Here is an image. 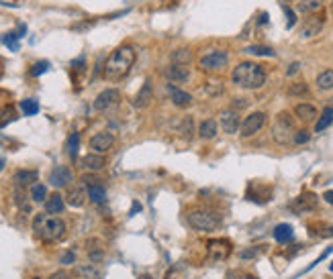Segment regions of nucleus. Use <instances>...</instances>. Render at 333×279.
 <instances>
[{
	"label": "nucleus",
	"mask_w": 333,
	"mask_h": 279,
	"mask_svg": "<svg viewBox=\"0 0 333 279\" xmlns=\"http://www.w3.org/2000/svg\"><path fill=\"white\" fill-rule=\"evenodd\" d=\"M166 92H168L170 100H172L176 106H180V108H186V106H190V102H192V96L188 94V92L180 90V88L174 86V84H168V86H166Z\"/></svg>",
	"instance_id": "obj_17"
},
{
	"label": "nucleus",
	"mask_w": 333,
	"mask_h": 279,
	"mask_svg": "<svg viewBox=\"0 0 333 279\" xmlns=\"http://www.w3.org/2000/svg\"><path fill=\"white\" fill-rule=\"evenodd\" d=\"M227 279H256V277L250 275V273H244V271H229Z\"/></svg>",
	"instance_id": "obj_44"
},
{
	"label": "nucleus",
	"mask_w": 333,
	"mask_h": 279,
	"mask_svg": "<svg viewBox=\"0 0 333 279\" xmlns=\"http://www.w3.org/2000/svg\"><path fill=\"white\" fill-rule=\"evenodd\" d=\"M119 102H121V92H119L117 88H108V90L100 92V94L96 96V100H94V110L102 112V110H108V108L117 106Z\"/></svg>",
	"instance_id": "obj_10"
},
{
	"label": "nucleus",
	"mask_w": 333,
	"mask_h": 279,
	"mask_svg": "<svg viewBox=\"0 0 333 279\" xmlns=\"http://www.w3.org/2000/svg\"><path fill=\"white\" fill-rule=\"evenodd\" d=\"M33 279H41V277H33Z\"/></svg>",
	"instance_id": "obj_55"
},
{
	"label": "nucleus",
	"mask_w": 333,
	"mask_h": 279,
	"mask_svg": "<svg viewBox=\"0 0 333 279\" xmlns=\"http://www.w3.org/2000/svg\"><path fill=\"white\" fill-rule=\"evenodd\" d=\"M72 181V171L70 167L66 165H55L49 173V183L53 185V188H66V185H70Z\"/></svg>",
	"instance_id": "obj_15"
},
{
	"label": "nucleus",
	"mask_w": 333,
	"mask_h": 279,
	"mask_svg": "<svg viewBox=\"0 0 333 279\" xmlns=\"http://www.w3.org/2000/svg\"><path fill=\"white\" fill-rule=\"evenodd\" d=\"M13 181L17 188H27V185H33V181H37V171L33 169H19L13 175Z\"/></svg>",
	"instance_id": "obj_20"
},
{
	"label": "nucleus",
	"mask_w": 333,
	"mask_h": 279,
	"mask_svg": "<svg viewBox=\"0 0 333 279\" xmlns=\"http://www.w3.org/2000/svg\"><path fill=\"white\" fill-rule=\"evenodd\" d=\"M135 59H137V53H135V49H133L131 45H121V47H117V49L110 53V57L106 59V64H104V78H106L108 82L123 80V78L131 72Z\"/></svg>",
	"instance_id": "obj_1"
},
{
	"label": "nucleus",
	"mask_w": 333,
	"mask_h": 279,
	"mask_svg": "<svg viewBox=\"0 0 333 279\" xmlns=\"http://www.w3.org/2000/svg\"><path fill=\"white\" fill-rule=\"evenodd\" d=\"M219 122H221L223 133H227V135H235L237 129H239V112H237L235 108H227V110L221 112Z\"/></svg>",
	"instance_id": "obj_16"
},
{
	"label": "nucleus",
	"mask_w": 333,
	"mask_h": 279,
	"mask_svg": "<svg viewBox=\"0 0 333 279\" xmlns=\"http://www.w3.org/2000/svg\"><path fill=\"white\" fill-rule=\"evenodd\" d=\"M329 271H333V261H331V265H329Z\"/></svg>",
	"instance_id": "obj_53"
},
{
	"label": "nucleus",
	"mask_w": 333,
	"mask_h": 279,
	"mask_svg": "<svg viewBox=\"0 0 333 279\" xmlns=\"http://www.w3.org/2000/svg\"><path fill=\"white\" fill-rule=\"evenodd\" d=\"M248 100L246 98H233V108H246Z\"/></svg>",
	"instance_id": "obj_49"
},
{
	"label": "nucleus",
	"mask_w": 333,
	"mask_h": 279,
	"mask_svg": "<svg viewBox=\"0 0 333 279\" xmlns=\"http://www.w3.org/2000/svg\"><path fill=\"white\" fill-rule=\"evenodd\" d=\"M260 253L258 246H250V249H244V251H239V259H244V261H250V259H256Z\"/></svg>",
	"instance_id": "obj_42"
},
{
	"label": "nucleus",
	"mask_w": 333,
	"mask_h": 279,
	"mask_svg": "<svg viewBox=\"0 0 333 279\" xmlns=\"http://www.w3.org/2000/svg\"><path fill=\"white\" fill-rule=\"evenodd\" d=\"M294 120L290 118L288 112H280L276 116V122H274V127H272V139H274L278 145H288L292 143L294 139Z\"/></svg>",
	"instance_id": "obj_5"
},
{
	"label": "nucleus",
	"mask_w": 333,
	"mask_h": 279,
	"mask_svg": "<svg viewBox=\"0 0 333 279\" xmlns=\"http://www.w3.org/2000/svg\"><path fill=\"white\" fill-rule=\"evenodd\" d=\"M317 196L313 194V192H302L292 204H290V210L294 212V214H307V212H311V210H315L317 208Z\"/></svg>",
	"instance_id": "obj_12"
},
{
	"label": "nucleus",
	"mask_w": 333,
	"mask_h": 279,
	"mask_svg": "<svg viewBox=\"0 0 333 279\" xmlns=\"http://www.w3.org/2000/svg\"><path fill=\"white\" fill-rule=\"evenodd\" d=\"M21 110H23V114H27V116H35V114L39 112V102L33 100V98H27V100L21 102Z\"/></svg>",
	"instance_id": "obj_35"
},
{
	"label": "nucleus",
	"mask_w": 333,
	"mask_h": 279,
	"mask_svg": "<svg viewBox=\"0 0 333 279\" xmlns=\"http://www.w3.org/2000/svg\"><path fill=\"white\" fill-rule=\"evenodd\" d=\"M288 94L290 96H307L309 94V86L305 82H296L288 88Z\"/></svg>",
	"instance_id": "obj_38"
},
{
	"label": "nucleus",
	"mask_w": 333,
	"mask_h": 279,
	"mask_svg": "<svg viewBox=\"0 0 333 279\" xmlns=\"http://www.w3.org/2000/svg\"><path fill=\"white\" fill-rule=\"evenodd\" d=\"M78 145H80V135L78 133H72L68 137V143H66V149H68V155L72 159H76V155H78Z\"/></svg>",
	"instance_id": "obj_36"
},
{
	"label": "nucleus",
	"mask_w": 333,
	"mask_h": 279,
	"mask_svg": "<svg viewBox=\"0 0 333 279\" xmlns=\"http://www.w3.org/2000/svg\"><path fill=\"white\" fill-rule=\"evenodd\" d=\"M190 61H192V53L188 49H176L172 53V64L176 66H190Z\"/></svg>",
	"instance_id": "obj_29"
},
{
	"label": "nucleus",
	"mask_w": 333,
	"mask_h": 279,
	"mask_svg": "<svg viewBox=\"0 0 333 279\" xmlns=\"http://www.w3.org/2000/svg\"><path fill=\"white\" fill-rule=\"evenodd\" d=\"M66 208V200L62 194H51L47 200H45V212L55 216V214H62Z\"/></svg>",
	"instance_id": "obj_21"
},
{
	"label": "nucleus",
	"mask_w": 333,
	"mask_h": 279,
	"mask_svg": "<svg viewBox=\"0 0 333 279\" xmlns=\"http://www.w3.org/2000/svg\"><path fill=\"white\" fill-rule=\"evenodd\" d=\"M231 251L233 246H231V240L227 238H210L206 242V253L210 261H223L231 255Z\"/></svg>",
	"instance_id": "obj_8"
},
{
	"label": "nucleus",
	"mask_w": 333,
	"mask_h": 279,
	"mask_svg": "<svg viewBox=\"0 0 333 279\" xmlns=\"http://www.w3.org/2000/svg\"><path fill=\"white\" fill-rule=\"evenodd\" d=\"M333 125V106H327L323 112H321V116H319V120H317V125H315V131L317 133H323L327 127H331Z\"/></svg>",
	"instance_id": "obj_27"
},
{
	"label": "nucleus",
	"mask_w": 333,
	"mask_h": 279,
	"mask_svg": "<svg viewBox=\"0 0 333 279\" xmlns=\"http://www.w3.org/2000/svg\"><path fill=\"white\" fill-rule=\"evenodd\" d=\"M115 143H117V139L108 131H100V133H96L92 139H90V147L94 149V153H100V155L110 151L115 147Z\"/></svg>",
	"instance_id": "obj_13"
},
{
	"label": "nucleus",
	"mask_w": 333,
	"mask_h": 279,
	"mask_svg": "<svg viewBox=\"0 0 333 279\" xmlns=\"http://www.w3.org/2000/svg\"><path fill=\"white\" fill-rule=\"evenodd\" d=\"M76 273H78L82 279H98V277H100V271H98L92 263H88V265H78V267H76Z\"/></svg>",
	"instance_id": "obj_30"
},
{
	"label": "nucleus",
	"mask_w": 333,
	"mask_h": 279,
	"mask_svg": "<svg viewBox=\"0 0 333 279\" xmlns=\"http://www.w3.org/2000/svg\"><path fill=\"white\" fill-rule=\"evenodd\" d=\"M309 139H311V133H309L307 129H300V131H296V133H294L292 143H294V145H305Z\"/></svg>",
	"instance_id": "obj_41"
},
{
	"label": "nucleus",
	"mask_w": 333,
	"mask_h": 279,
	"mask_svg": "<svg viewBox=\"0 0 333 279\" xmlns=\"http://www.w3.org/2000/svg\"><path fill=\"white\" fill-rule=\"evenodd\" d=\"M139 210H141V204H139V202H135V204H133V208H131V212H129V216H135Z\"/></svg>",
	"instance_id": "obj_51"
},
{
	"label": "nucleus",
	"mask_w": 333,
	"mask_h": 279,
	"mask_svg": "<svg viewBox=\"0 0 333 279\" xmlns=\"http://www.w3.org/2000/svg\"><path fill=\"white\" fill-rule=\"evenodd\" d=\"M164 76H166V80L170 84H184V82L190 80V68L188 66H176V64H172V66H168L164 70Z\"/></svg>",
	"instance_id": "obj_14"
},
{
	"label": "nucleus",
	"mask_w": 333,
	"mask_h": 279,
	"mask_svg": "<svg viewBox=\"0 0 333 279\" xmlns=\"http://www.w3.org/2000/svg\"><path fill=\"white\" fill-rule=\"evenodd\" d=\"M317 88L319 90H333V70H325V72H321L319 76H317Z\"/></svg>",
	"instance_id": "obj_31"
},
{
	"label": "nucleus",
	"mask_w": 333,
	"mask_h": 279,
	"mask_svg": "<svg viewBox=\"0 0 333 279\" xmlns=\"http://www.w3.org/2000/svg\"><path fill=\"white\" fill-rule=\"evenodd\" d=\"M88 200L92 204H98L102 206L106 202V190L104 185H92V188H88Z\"/></svg>",
	"instance_id": "obj_26"
},
{
	"label": "nucleus",
	"mask_w": 333,
	"mask_h": 279,
	"mask_svg": "<svg viewBox=\"0 0 333 279\" xmlns=\"http://www.w3.org/2000/svg\"><path fill=\"white\" fill-rule=\"evenodd\" d=\"M294 114L300 118V120H305V122H309V120H315L317 116H319V112H317V108L313 106V104H296L294 106Z\"/></svg>",
	"instance_id": "obj_23"
},
{
	"label": "nucleus",
	"mask_w": 333,
	"mask_h": 279,
	"mask_svg": "<svg viewBox=\"0 0 333 279\" xmlns=\"http://www.w3.org/2000/svg\"><path fill=\"white\" fill-rule=\"evenodd\" d=\"M321 9H323L321 0H302V3H298V11H300V13H307V15L319 13Z\"/></svg>",
	"instance_id": "obj_33"
},
{
	"label": "nucleus",
	"mask_w": 333,
	"mask_h": 279,
	"mask_svg": "<svg viewBox=\"0 0 333 279\" xmlns=\"http://www.w3.org/2000/svg\"><path fill=\"white\" fill-rule=\"evenodd\" d=\"M82 183L86 185V188H92V185H104V183H102V179H100L98 175H92V173H86V175H82Z\"/></svg>",
	"instance_id": "obj_40"
},
{
	"label": "nucleus",
	"mask_w": 333,
	"mask_h": 279,
	"mask_svg": "<svg viewBox=\"0 0 333 279\" xmlns=\"http://www.w3.org/2000/svg\"><path fill=\"white\" fill-rule=\"evenodd\" d=\"M33 230L35 234L45 240V242H57L66 236V222L59 218V216H51V214H37L33 218Z\"/></svg>",
	"instance_id": "obj_3"
},
{
	"label": "nucleus",
	"mask_w": 333,
	"mask_h": 279,
	"mask_svg": "<svg viewBox=\"0 0 333 279\" xmlns=\"http://www.w3.org/2000/svg\"><path fill=\"white\" fill-rule=\"evenodd\" d=\"M151 100H154V90H151V84L149 82H145L143 86H141V90L135 94V98H133V106L135 108H147L149 104H151Z\"/></svg>",
	"instance_id": "obj_18"
},
{
	"label": "nucleus",
	"mask_w": 333,
	"mask_h": 279,
	"mask_svg": "<svg viewBox=\"0 0 333 279\" xmlns=\"http://www.w3.org/2000/svg\"><path fill=\"white\" fill-rule=\"evenodd\" d=\"M266 112H252L244 118V122H241V129H239V135L244 139H250L254 137L256 133H260L266 125Z\"/></svg>",
	"instance_id": "obj_7"
},
{
	"label": "nucleus",
	"mask_w": 333,
	"mask_h": 279,
	"mask_svg": "<svg viewBox=\"0 0 333 279\" xmlns=\"http://www.w3.org/2000/svg\"><path fill=\"white\" fill-rule=\"evenodd\" d=\"M178 133H182L186 139H192V137H194V120H192V116H186V118L182 120V125H180Z\"/></svg>",
	"instance_id": "obj_37"
},
{
	"label": "nucleus",
	"mask_w": 333,
	"mask_h": 279,
	"mask_svg": "<svg viewBox=\"0 0 333 279\" xmlns=\"http://www.w3.org/2000/svg\"><path fill=\"white\" fill-rule=\"evenodd\" d=\"M309 234L321 236V238H331L333 236V224H325V222L309 224Z\"/></svg>",
	"instance_id": "obj_25"
},
{
	"label": "nucleus",
	"mask_w": 333,
	"mask_h": 279,
	"mask_svg": "<svg viewBox=\"0 0 333 279\" xmlns=\"http://www.w3.org/2000/svg\"><path fill=\"white\" fill-rule=\"evenodd\" d=\"M246 198L256 202V204H266L272 198V188H270V185H264V183H258V181H252L248 185Z\"/></svg>",
	"instance_id": "obj_11"
},
{
	"label": "nucleus",
	"mask_w": 333,
	"mask_h": 279,
	"mask_svg": "<svg viewBox=\"0 0 333 279\" xmlns=\"http://www.w3.org/2000/svg\"><path fill=\"white\" fill-rule=\"evenodd\" d=\"M104 163H106L104 155H100V153H88V155H84L82 161H80V165L84 169H88V171H98V169L104 167Z\"/></svg>",
	"instance_id": "obj_19"
},
{
	"label": "nucleus",
	"mask_w": 333,
	"mask_h": 279,
	"mask_svg": "<svg viewBox=\"0 0 333 279\" xmlns=\"http://www.w3.org/2000/svg\"><path fill=\"white\" fill-rule=\"evenodd\" d=\"M284 9V13H286V29H292L294 27V23H296V15L292 13V9H288V7H282Z\"/></svg>",
	"instance_id": "obj_45"
},
{
	"label": "nucleus",
	"mask_w": 333,
	"mask_h": 279,
	"mask_svg": "<svg viewBox=\"0 0 333 279\" xmlns=\"http://www.w3.org/2000/svg\"><path fill=\"white\" fill-rule=\"evenodd\" d=\"M292 236H294L292 226L286 224V222H282V224H278V226L274 228V238H276L278 242H288V240H292Z\"/></svg>",
	"instance_id": "obj_28"
},
{
	"label": "nucleus",
	"mask_w": 333,
	"mask_h": 279,
	"mask_svg": "<svg viewBox=\"0 0 333 279\" xmlns=\"http://www.w3.org/2000/svg\"><path fill=\"white\" fill-rule=\"evenodd\" d=\"M139 279H154V277H151V275H141Z\"/></svg>",
	"instance_id": "obj_52"
},
{
	"label": "nucleus",
	"mask_w": 333,
	"mask_h": 279,
	"mask_svg": "<svg viewBox=\"0 0 333 279\" xmlns=\"http://www.w3.org/2000/svg\"><path fill=\"white\" fill-rule=\"evenodd\" d=\"M229 64V53L225 49H213L198 59V68L202 72H219Z\"/></svg>",
	"instance_id": "obj_6"
},
{
	"label": "nucleus",
	"mask_w": 333,
	"mask_h": 279,
	"mask_svg": "<svg viewBox=\"0 0 333 279\" xmlns=\"http://www.w3.org/2000/svg\"><path fill=\"white\" fill-rule=\"evenodd\" d=\"M217 131H219L217 120L215 118H206V120L200 122V127H198V137L204 139V141H208V139H213L217 135Z\"/></svg>",
	"instance_id": "obj_22"
},
{
	"label": "nucleus",
	"mask_w": 333,
	"mask_h": 279,
	"mask_svg": "<svg viewBox=\"0 0 333 279\" xmlns=\"http://www.w3.org/2000/svg\"><path fill=\"white\" fill-rule=\"evenodd\" d=\"M188 224L198 232H213L223 224V218L210 208H192L188 210Z\"/></svg>",
	"instance_id": "obj_4"
},
{
	"label": "nucleus",
	"mask_w": 333,
	"mask_h": 279,
	"mask_svg": "<svg viewBox=\"0 0 333 279\" xmlns=\"http://www.w3.org/2000/svg\"><path fill=\"white\" fill-rule=\"evenodd\" d=\"M298 70H300V64H298V61H294V64H290V66H288V70H286V76H294Z\"/></svg>",
	"instance_id": "obj_48"
},
{
	"label": "nucleus",
	"mask_w": 333,
	"mask_h": 279,
	"mask_svg": "<svg viewBox=\"0 0 333 279\" xmlns=\"http://www.w3.org/2000/svg\"><path fill=\"white\" fill-rule=\"evenodd\" d=\"M66 198H68V204L72 208H82L84 202H86V198H88V192L84 188H72Z\"/></svg>",
	"instance_id": "obj_24"
},
{
	"label": "nucleus",
	"mask_w": 333,
	"mask_h": 279,
	"mask_svg": "<svg viewBox=\"0 0 333 279\" xmlns=\"http://www.w3.org/2000/svg\"><path fill=\"white\" fill-rule=\"evenodd\" d=\"M323 25H325V15H323V11H319V13H313V15H309V17L305 19V23H302L300 35L305 37V39H309V37H315V35H319V33H321Z\"/></svg>",
	"instance_id": "obj_9"
},
{
	"label": "nucleus",
	"mask_w": 333,
	"mask_h": 279,
	"mask_svg": "<svg viewBox=\"0 0 333 279\" xmlns=\"http://www.w3.org/2000/svg\"><path fill=\"white\" fill-rule=\"evenodd\" d=\"M231 80L244 90H260L266 84V70L256 61H241L233 68Z\"/></svg>",
	"instance_id": "obj_2"
},
{
	"label": "nucleus",
	"mask_w": 333,
	"mask_h": 279,
	"mask_svg": "<svg viewBox=\"0 0 333 279\" xmlns=\"http://www.w3.org/2000/svg\"><path fill=\"white\" fill-rule=\"evenodd\" d=\"M23 33H25V25H21L19 33H15V31H11V33H7V35L3 37V43H5L7 47H11L13 51H17V49H19V43H17V39H21V37H23Z\"/></svg>",
	"instance_id": "obj_32"
},
{
	"label": "nucleus",
	"mask_w": 333,
	"mask_h": 279,
	"mask_svg": "<svg viewBox=\"0 0 333 279\" xmlns=\"http://www.w3.org/2000/svg\"><path fill=\"white\" fill-rule=\"evenodd\" d=\"M323 200H325L329 206H333V190H327V192L323 194Z\"/></svg>",
	"instance_id": "obj_50"
},
{
	"label": "nucleus",
	"mask_w": 333,
	"mask_h": 279,
	"mask_svg": "<svg viewBox=\"0 0 333 279\" xmlns=\"http://www.w3.org/2000/svg\"><path fill=\"white\" fill-rule=\"evenodd\" d=\"M246 53H252V55H266V57H274V49L270 47H264V45H252L246 49Z\"/></svg>",
	"instance_id": "obj_39"
},
{
	"label": "nucleus",
	"mask_w": 333,
	"mask_h": 279,
	"mask_svg": "<svg viewBox=\"0 0 333 279\" xmlns=\"http://www.w3.org/2000/svg\"><path fill=\"white\" fill-rule=\"evenodd\" d=\"M49 198V194H47V188L43 183H33L31 185V200L33 202H45Z\"/></svg>",
	"instance_id": "obj_34"
},
{
	"label": "nucleus",
	"mask_w": 333,
	"mask_h": 279,
	"mask_svg": "<svg viewBox=\"0 0 333 279\" xmlns=\"http://www.w3.org/2000/svg\"><path fill=\"white\" fill-rule=\"evenodd\" d=\"M49 279H72V275L68 271H55L49 275Z\"/></svg>",
	"instance_id": "obj_47"
},
{
	"label": "nucleus",
	"mask_w": 333,
	"mask_h": 279,
	"mask_svg": "<svg viewBox=\"0 0 333 279\" xmlns=\"http://www.w3.org/2000/svg\"><path fill=\"white\" fill-rule=\"evenodd\" d=\"M59 263L72 265V263H76V255H74L72 251H66V253H62V257H59Z\"/></svg>",
	"instance_id": "obj_46"
},
{
	"label": "nucleus",
	"mask_w": 333,
	"mask_h": 279,
	"mask_svg": "<svg viewBox=\"0 0 333 279\" xmlns=\"http://www.w3.org/2000/svg\"><path fill=\"white\" fill-rule=\"evenodd\" d=\"M49 70V61H37V64L31 68V76H41V74H45Z\"/></svg>",
	"instance_id": "obj_43"
},
{
	"label": "nucleus",
	"mask_w": 333,
	"mask_h": 279,
	"mask_svg": "<svg viewBox=\"0 0 333 279\" xmlns=\"http://www.w3.org/2000/svg\"><path fill=\"white\" fill-rule=\"evenodd\" d=\"M331 13H333V3H331Z\"/></svg>",
	"instance_id": "obj_54"
}]
</instances>
